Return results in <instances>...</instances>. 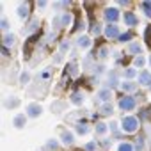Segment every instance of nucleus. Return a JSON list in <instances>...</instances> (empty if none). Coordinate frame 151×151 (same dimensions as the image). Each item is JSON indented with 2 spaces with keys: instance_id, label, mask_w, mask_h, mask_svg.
<instances>
[{
  "instance_id": "21",
  "label": "nucleus",
  "mask_w": 151,
  "mask_h": 151,
  "mask_svg": "<svg viewBox=\"0 0 151 151\" xmlns=\"http://www.w3.org/2000/svg\"><path fill=\"white\" fill-rule=\"evenodd\" d=\"M18 105H20V100L14 98V96H11V98L6 100V107H7V109H16Z\"/></svg>"
},
{
  "instance_id": "14",
  "label": "nucleus",
  "mask_w": 151,
  "mask_h": 151,
  "mask_svg": "<svg viewBox=\"0 0 151 151\" xmlns=\"http://www.w3.org/2000/svg\"><path fill=\"white\" fill-rule=\"evenodd\" d=\"M60 140L66 144V146H71L73 142H75V135L71 133V132H68V130H64L62 133H60Z\"/></svg>"
},
{
  "instance_id": "39",
  "label": "nucleus",
  "mask_w": 151,
  "mask_h": 151,
  "mask_svg": "<svg viewBox=\"0 0 151 151\" xmlns=\"http://www.w3.org/2000/svg\"><path fill=\"white\" fill-rule=\"evenodd\" d=\"M36 6H37L39 9H45V7H46L48 4H46V2H36Z\"/></svg>"
},
{
  "instance_id": "12",
  "label": "nucleus",
  "mask_w": 151,
  "mask_h": 151,
  "mask_svg": "<svg viewBox=\"0 0 151 151\" xmlns=\"http://www.w3.org/2000/svg\"><path fill=\"white\" fill-rule=\"evenodd\" d=\"M25 123H27V114H16L14 116V119H13V126H16V128H23L25 126Z\"/></svg>"
},
{
  "instance_id": "32",
  "label": "nucleus",
  "mask_w": 151,
  "mask_h": 151,
  "mask_svg": "<svg viewBox=\"0 0 151 151\" xmlns=\"http://www.w3.org/2000/svg\"><path fill=\"white\" fill-rule=\"evenodd\" d=\"M68 50H69V41H68V39H64V41L60 43V53L64 55V53H66Z\"/></svg>"
},
{
  "instance_id": "37",
  "label": "nucleus",
  "mask_w": 151,
  "mask_h": 151,
  "mask_svg": "<svg viewBox=\"0 0 151 151\" xmlns=\"http://www.w3.org/2000/svg\"><path fill=\"white\" fill-rule=\"evenodd\" d=\"M20 80H22V84H27V82L30 80V75H29V73H23V75H22V78H20Z\"/></svg>"
},
{
  "instance_id": "34",
  "label": "nucleus",
  "mask_w": 151,
  "mask_h": 151,
  "mask_svg": "<svg viewBox=\"0 0 151 151\" xmlns=\"http://www.w3.org/2000/svg\"><path fill=\"white\" fill-rule=\"evenodd\" d=\"M93 34H94V36H100V34H101V25H100V23H94V25H93Z\"/></svg>"
},
{
  "instance_id": "38",
  "label": "nucleus",
  "mask_w": 151,
  "mask_h": 151,
  "mask_svg": "<svg viewBox=\"0 0 151 151\" xmlns=\"http://www.w3.org/2000/svg\"><path fill=\"white\" fill-rule=\"evenodd\" d=\"M36 29H37V22L34 20V22L30 23V27H29V32H32V30H36Z\"/></svg>"
},
{
  "instance_id": "25",
  "label": "nucleus",
  "mask_w": 151,
  "mask_h": 151,
  "mask_svg": "<svg viewBox=\"0 0 151 151\" xmlns=\"http://www.w3.org/2000/svg\"><path fill=\"white\" fill-rule=\"evenodd\" d=\"M135 77H139V73H137V69L135 68H128V69H124V78H135Z\"/></svg>"
},
{
  "instance_id": "6",
  "label": "nucleus",
  "mask_w": 151,
  "mask_h": 151,
  "mask_svg": "<svg viewBox=\"0 0 151 151\" xmlns=\"http://www.w3.org/2000/svg\"><path fill=\"white\" fill-rule=\"evenodd\" d=\"M84 100H86V94H84L82 91H73V93L69 94V101H71L73 105H77V107H80V105L84 103Z\"/></svg>"
},
{
  "instance_id": "40",
  "label": "nucleus",
  "mask_w": 151,
  "mask_h": 151,
  "mask_svg": "<svg viewBox=\"0 0 151 151\" xmlns=\"http://www.w3.org/2000/svg\"><path fill=\"white\" fill-rule=\"evenodd\" d=\"M48 77H50V69H46V71H45V73L41 75V78H43V80H46Z\"/></svg>"
},
{
  "instance_id": "8",
  "label": "nucleus",
  "mask_w": 151,
  "mask_h": 151,
  "mask_svg": "<svg viewBox=\"0 0 151 151\" xmlns=\"http://www.w3.org/2000/svg\"><path fill=\"white\" fill-rule=\"evenodd\" d=\"M126 52H128L130 55L139 57V55L142 53V45H140V41H133V43H130V45L126 46Z\"/></svg>"
},
{
  "instance_id": "10",
  "label": "nucleus",
  "mask_w": 151,
  "mask_h": 151,
  "mask_svg": "<svg viewBox=\"0 0 151 151\" xmlns=\"http://www.w3.org/2000/svg\"><path fill=\"white\" fill-rule=\"evenodd\" d=\"M123 20H124V23H126V27H135V25L139 23V18H137V16H135L133 13H130V11L123 14Z\"/></svg>"
},
{
  "instance_id": "26",
  "label": "nucleus",
  "mask_w": 151,
  "mask_h": 151,
  "mask_svg": "<svg viewBox=\"0 0 151 151\" xmlns=\"http://www.w3.org/2000/svg\"><path fill=\"white\" fill-rule=\"evenodd\" d=\"M140 9L144 11L146 16H151V2H147V0L146 2H140Z\"/></svg>"
},
{
  "instance_id": "13",
  "label": "nucleus",
  "mask_w": 151,
  "mask_h": 151,
  "mask_svg": "<svg viewBox=\"0 0 151 151\" xmlns=\"http://www.w3.org/2000/svg\"><path fill=\"white\" fill-rule=\"evenodd\" d=\"M91 37L89 36H80L78 39H77V45H78V48H82V50H87L89 46H91Z\"/></svg>"
},
{
  "instance_id": "1",
  "label": "nucleus",
  "mask_w": 151,
  "mask_h": 151,
  "mask_svg": "<svg viewBox=\"0 0 151 151\" xmlns=\"http://www.w3.org/2000/svg\"><path fill=\"white\" fill-rule=\"evenodd\" d=\"M139 128V119L135 116H124L121 121V130L123 133H135Z\"/></svg>"
},
{
  "instance_id": "5",
  "label": "nucleus",
  "mask_w": 151,
  "mask_h": 151,
  "mask_svg": "<svg viewBox=\"0 0 151 151\" xmlns=\"http://www.w3.org/2000/svg\"><path fill=\"white\" fill-rule=\"evenodd\" d=\"M103 34H105V37H107V39H119L121 30H119V27H117V25H107V27L103 29Z\"/></svg>"
},
{
  "instance_id": "36",
  "label": "nucleus",
  "mask_w": 151,
  "mask_h": 151,
  "mask_svg": "<svg viewBox=\"0 0 151 151\" xmlns=\"http://www.w3.org/2000/svg\"><path fill=\"white\" fill-rule=\"evenodd\" d=\"M7 29H9V22H7V18H6V16H2V30L6 32Z\"/></svg>"
},
{
  "instance_id": "20",
  "label": "nucleus",
  "mask_w": 151,
  "mask_h": 151,
  "mask_svg": "<svg viewBox=\"0 0 151 151\" xmlns=\"http://www.w3.org/2000/svg\"><path fill=\"white\" fill-rule=\"evenodd\" d=\"M94 130H96V135H105L107 130H109V124H105V123L100 121V123H96V128Z\"/></svg>"
},
{
  "instance_id": "27",
  "label": "nucleus",
  "mask_w": 151,
  "mask_h": 151,
  "mask_svg": "<svg viewBox=\"0 0 151 151\" xmlns=\"http://www.w3.org/2000/svg\"><path fill=\"white\" fill-rule=\"evenodd\" d=\"M77 132H78L80 135H86V133H89V126H87L86 123H78V124H77Z\"/></svg>"
},
{
  "instance_id": "15",
  "label": "nucleus",
  "mask_w": 151,
  "mask_h": 151,
  "mask_svg": "<svg viewBox=\"0 0 151 151\" xmlns=\"http://www.w3.org/2000/svg\"><path fill=\"white\" fill-rule=\"evenodd\" d=\"M121 89H123L124 93H133V91L137 89V84H133V82L126 80V82H121Z\"/></svg>"
},
{
  "instance_id": "3",
  "label": "nucleus",
  "mask_w": 151,
  "mask_h": 151,
  "mask_svg": "<svg viewBox=\"0 0 151 151\" xmlns=\"http://www.w3.org/2000/svg\"><path fill=\"white\" fill-rule=\"evenodd\" d=\"M25 114H27V117L36 119V117H39V116L43 114V107H41L39 103H29L27 109H25Z\"/></svg>"
},
{
  "instance_id": "23",
  "label": "nucleus",
  "mask_w": 151,
  "mask_h": 151,
  "mask_svg": "<svg viewBox=\"0 0 151 151\" xmlns=\"http://www.w3.org/2000/svg\"><path fill=\"white\" fill-rule=\"evenodd\" d=\"M68 71H69V75H73V77H77V75H78V64L75 62V60H71V62L68 64Z\"/></svg>"
},
{
  "instance_id": "22",
  "label": "nucleus",
  "mask_w": 151,
  "mask_h": 151,
  "mask_svg": "<svg viewBox=\"0 0 151 151\" xmlns=\"http://www.w3.org/2000/svg\"><path fill=\"white\" fill-rule=\"evenodd\" d=\"M117 151H135V146L132 142H121L117 146Z\"/></svg>"
},
{
  "instance_id": "17",
  "label": "nucleus",
  "mask_w": 151,
  "mask_h": 151,
  "mask_svg": "<svg viewBox=\"0 0 151 151\" xmlns=\"http://www.w3.org/2000/svg\"><path fill=\"white\" fill-rule=\"evenodd\" d=\"M117 84H119V78H117V73H116V71H112V73L109 75V89H110V87L114 89V87H116Z\"/></svg>"
},
{
  "instance_id": "24",
  "label": "nucleus",
  "mask_w": 151,
  "mask_h": 151,
  "mask_svg": "<svg viewBox=\"0 0 151 151\" xmlns=\"http://www.w3.org/2000/svg\"><path fill=\"white\" fill-rule=\"evenodd\" d=\"M71 20H73V18H71L69 13H62V14H60V25H62V27H68V25L71 23Z\"/></svg>"
},
{
  "instance_id": "11",
  "label": "nucleus",
  "mask_w": 151,
  "mask_h": 151,
  "mask_svg": "<svg viewBox=\"0 0 151 151\" xmlns=\"http://www.w3.org/2000/svg\"><path fill=\"white\" fill-rule=\"evenodd\" d=\"M139 84H140V86H149V87H151V73H149V71L144 69V71L139 73Z\"/></svg>"
},
{
  "instance_id": "31",
  "label": "nucleus",
  "mask_w": 151,
  "mask_h": 151,
  "mask_svg": "<svg viewBox=\"0 0 151 151\" xmlns=\"http://www.w3.org/2000/svg\"><path fill=\"white\" fill-rule=\"evenodd\" d=\"M109 130H110L114 135H119V124H117L116 121H112V123L109 124Z\"/></svg>"
},
{
  "instance_id": "16",
  "label": "nucleus",
  "mask_w": 151,
  "mask_h": 151,
  "mask_svg": "<svg viewBox=\"0 0 151 151\" xmlns=\"http://www.w3.org/2000/svg\"><path fill=\"white\" fill-rule=\"evenodd\" d=\"M114 112V105L112 103H103L101 107H100V114L101 116H110Z\"/></svg>"
},
{
  "instance_id": "41",
  "label": "nucleus",
  "mask_w": 151,
  "mask_h": 151,
  "mask_svg": "<svg viewBox=\"0 0 151 151\" xmlns=\"http://www.w3.org/2000/svg\"><path fill=\"white\" fill-rule=\"evenodd\" d=\"M149 66H151V55H149Z\"/></svg>"
},
{
  "instance_id": "2",
  "label": "nucleus",
  "mask_w": 151,
  "mask_h": 151,
  "mask_svg": "<svg viewBox=\"0 0 151 151\" xmlns=\"http://www.w3.org/2000/svg\"><path fill=\"white\" fill-rule=\"evenodd\" d=\"M135 107H137V101H135V98L130 96V94H126V96H123V98L119 100V109H121L123 112H132Z\"/></svg>"
},
{
  "instance_id": "4",
  "label": "nucleus",
  "mask_w": 151,
  "mask_h": 151,
  "mask_svg": "<svg viewBox=\"0 0 151 151\" xmlns=\"http://www.w3.org/2000/svg\"><path fill=\"white\" fill-rule=\"evenodd\" d=\"M119 9H116V7H107L105 9V20L109 22V25H116V22L119 20Z\"/></svg>"
},
{
  "instance_id": "18",
  "label": "nucleus",
  "mask_w": 151,
  "mask_h": 151,
  "mask_svg": "<svg viewBox=\"0 0 151 151\" xmlns=\"http://www.w3.org/2000/svg\"><path fill=\"white\" fill-rule=\"evenodd\" d=\"M132 39H133V32L132 30H128V32H124V34L119 36V43H133Z\"/></svg>"
},
{
  "instance_id": "9",
  "label": "nucleus",
  "mask_w": 151,
  "mask_h": 151,
  "mask_svg": "<svg viewBox=\"0 0 151 151\" xmlns=\"http://www.w3.org/2000/svg\"><path fill=\"white\" fill-rule=\"evenodd\" d=\"M29 11H30V4H29V2H22V4L18 6V9H16V13H18V16H20L22 20H25V18H29Z\"/></svg>"
},
{
  "instance_id": "28",
  "label": "nucleus",
  "mask_w": 151,
  "mask_h": 151,
  "mask_svg": "<svg viewBox=\"0 0 151 151\" xmlns=\"http://www.w3.org/2000/svg\"><path fill=\"white\" fill-rule=\"evenodd\" d=\"M57 147H59V142H57V140H48V142H46V146H45V149H46V151H55Z\"/></svg>"
},
{
  "instance_id": "7",
  "label": "nucleus",
  "mask_w": 151,
  "mask_h": 151,
  "mask_svg": "<svg viewBox=\"0 0 151 151\" xmlns=\"http://www.w3.org/2000/svg\"><path fill=\"white\" fill-rule=\"evenodd\" d=\"M96 98H98L100 101H103V103H110V100H112V89H109V87L100 89L98 94H96Z\"/></svg>"
},
{
  "instance_id": "19",
  "label": "nucleus",
  "mask_w": 151,
  "mask_h": 151,
  "mask_svg": "<svg viewBox=\"0 0 151 151\" xmlns=\"http://www.w3.org/2000/svg\"><path fill=\"white\" fill-rule=\"evenodd\" d=\"M14 41H16V37H14L13 34H6V36H4V48L14 46Z\"/></svg>"
},
{
  "instance_id": "30",
  "label": "nucleus",
  "mask_w": 151,
  "mask_h": 151,
  "mask_svg": "<svg viewBox=\"0 0 151 151\" xmlns=\"http://www.w3.org/2000/svg\"><path fill=\"white\" fill-rule=\"evenodd\" d=\"M133 64H135V68H142V66L146 64V59H144L142 55H139V57L133 59Z\"/></svg>"
},
{
  "instance_id": "35",
  "label": "nucleus",
  "mask_w": 151,
  "mask_h": 151,
  "mask_svg": "<svg viewBox=\"0 0 151 151\" xmlns=\"http://www.w3.org/2000/svg\"><path fill=\"white\" fill-rule=\"evenodd\" d=\"M135 149H137V151H142V149H144V140H142V139H137V144H135Z\"/></svg>"
},
{
  "instance_id": "29",
  "label": "nucleus",
  "mask_w": 151,
  "mask_h": 151,
  "mask_svg": "<svg viewBox=\"0 0 151 151\" xmlns=\"http://www.w3.org/2000/svg\"><path fill=\"white\" fill-rule=\"evenodd\" d=\"M96 149H98V142L96 140H91V142H87L84 146V151H96Z\"/></svg>"
},
{
  "instance_id": "33",
  "label": "nucleus",
  "mask_w": 151,
  "mask_h": 151,
  "mask_svg": "<svg viewBox=\"0 0 151 151\" xmlns=\"http://www.w3.org/2000/svg\"><path fill=\"white\" fill-rule=\"evenodd\" d=\"M98 55H100L101 59H105V57L109 55V48H107V46H101V48L98 50Z\"/></svg>"
}]
</instances>
